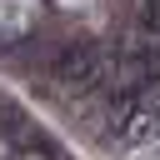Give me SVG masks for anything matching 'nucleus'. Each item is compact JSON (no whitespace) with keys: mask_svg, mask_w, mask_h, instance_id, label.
<instances>
[{"mask_svg":"<svg viewBox=\"0 0 160 160\" xmlns=\"http://www.w3.org/2000/svg\"><path fill=\"white\" fill-rule=\"evenodd\" d=\"M50 75H55L60 85H70V90H95V85L105 80V55H100V45H90V40H70V45H60Z\"/></svg>","mask_w":160,"mask_h":160,"instance_id":"f257e3e1","label":"nucleus"},{"mask_svg":"<svg viewBox=\"0 0 160 160\" xmlns=\"http://www.w3.org/2000/svg\"><path fill=\"white\" fill-rule=\"evenodd\" d=\"M145 30L160 40V0H145Z\"/></svg>","mask_w":160,"mask_h":160,"instance_id":"f03ea898","label":"nucleus"}]
</instances>
